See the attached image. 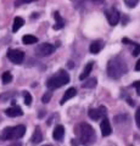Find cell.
<instances>
[{
  "instance_id": "4dcf8cb0",
  "label": "cell",
  "mask_w": 140,
  "mask_h": 146,
  "mask_svg": "<svg viewBox=\"0 0 140 146\" xmlns=\"http://www.w3.org/2000/svg\"><path fill=\"white\" fill-rule=\"evenodd\" d=\"M44 116V111H40V113H39V118H42Z\"/></svg>"
},
{
  "instance_id": "f1b7e54d",
  "label": "cell",
  "mask_w": 140,
  "mask_h": 146,
  "mask_svg": "<svg viewBox=\"0 0 140 146\" xmlns=\"http://www.w3.org/2000/svg\"><path fill=\"white\" fill-rule=\"evenodd\" d=\"M71 145H72V146H78V144H77V140L72 139V140H71Z\"/></svg>"
},
{
  "instance_id": "7402d4cb",
  "label": "cell",
  "mask_w": 140,
  "mask_h": 146,
  "mask_svg": "<svg viewBox=\"0 0 140 146\" xmlns=\"http://www.w3.org/2000/svg\"><path fill=\"white\" fill-rule=\"evenodd\" d=\"M23 98H25V104L27 106H29L31 104H32V95H31L28 91H25L23 93Z\"/></svg>"
},
{
  "instance_id": "4316f807",
  "label": "cell",
  "mask_w": 140,
  "mask_h": 146,
  "mask_svg": "<svg viewBox=\"0 0 140 146\" xmlns=\"http://www.w3.org/2000/svg\"><path fill=\"white\" fill-rule=\"evenodd\" d=\"M133 86L135 88V90H137V94L140 96V80H137L133 83Z\"/></svg>"
},
{
  "instance_id": "4fadbf2b",
  "label": "cell",
  "mask_w": 140,
  "mask_h": 146,
  "mask_svg": "<svg viewBox=\"0 0 140 146\" xmlns=\"http://www.w3.org/2000/svg\"><path fill=\"white\" fill-rule=\"evenodd\" d=\"M64 136H65V128H64V125H57L55 128V130H54V133H52V138L55 139L56 141H61L62 139H64Z\"/></svg>"
},
{
  "instance_id": "d4e9b609",
  "label": "cell",
  "mask_w": 140,
  "mask_h": 146,
  "mask_svg": "<svg viewBox=\"0 0 140 146\" xmlns=\"http://www.w3.org/2000/svg\"><path fill=\"white\" fill-rule=\"evenodd\" d=\"M37 0H16L15 1V6H21L23 4H29V3H34Z\"/></svg>"
},
{
  "instance_id": "9c48e42d",
  "label": "cell",
  "mask_w": 140,
  "mask_h": 146,
  "mask_svg": "<svg viewBox=\"0 0 140 146\" xmlns=\"http://www.w3.org/2000/svg\"><path fill=\"white\" fill-rule=\"evenodd\" d=\"M100 129H101V134H102V136H108V135H111V133H112L111 123H110V121H108L106 117H104L102 119H101Z\"/></svg>"
},
{
  "instance_id": "e0dca14e",
  "label": "cell",
  "mask_w": 140,
  "mask_h": 146,
  "mask_svg": "<svg viewBox=\"0 0 140 146\" xmlns=\"http://www.w3.org/2000/svg\"><path fill=\"white\" fill-rule=\"evenodd\" d=\"M23 25H25L23 18L22 17H15V20H13V25H12V32L13 33H16V32L19 31Z\"/></svg>"
},
{
  "instance_id": "9a60e30c",
  "label": "cell",
  "mask_w": 140,
  "mask_h": 146,
  "mask_svg": "<svg viewBox=\"0 0 140 146\" xmlns=\"http://www.w3.org/2000/svg\"><path fill=\"white\" fill-rule=\"evenodd\" d=\"M31 141H32L33 144H39L40 141H43V134H42V131H40L39 127H35L34 133L32 135V138H31Z\"/></svg>"
},
{
  "instance_id": "d6a6232c",
  "label": "cell",
  "mask_w": 140,
  "mask_h": 146,
  "mask_svg": "<svg viewBox=\"0 0 140 146\" xmlns=\"http://www.w3.org/2000/svg\"><path fill=\"white\" fill-rule=\"evenodd\" d=\"M45 146H50V145H45Z\"/></svg>"
},
{
  "instance_id": "ffe728a7",
  "label": "cell",
  "mask_w": 140,
  "mask_h": 146,
  "mask_svg": "<svg viewBox=\"0 0 140 146\" xmlns=\"http://www.w3.org/2000/svg\"><path fill=\"white\" fill-rule=\"evenodd\" d=\"M96 83H98L96 78H90L87 82H84V83L82 84V86L85 88V89H93V88H95L96 86Z\"/></svg>"
},
{
  "instance_id": "3957f363",
  "label": "cell",
  "mask_w": 140,
  "mask_h": 146,
  "mask_svg": "<svg viewBox=\"0 0 140 146\" xmlns=\"http://www.w3.org/2000/svg\"><path fill=\"white\" fill-rule=\"evenodd\" d=\"M68 83H70V74L66 71L61 70L46 80V86L50 90H54V89L61 88V86H64Z\"/></svg>"
},
{
  "instance_id": "ba28073f",
  "label": "cell",
  "mask_w": 140,
  "mask_h": 146,
  "mask_svg": "<svg viewBox=\"0 0 140 146\" xmlns=\"http://www.w3.org/2000/svg\"><path fill=\"white\" fill-rule=\"evenodd\" d=\"M88 116L90 119H94V121L102 119L104 117H106V107L99 106L98 108H90L88 112Z\"/></svg>"
},
{
  "instance_id": "ac0fdd59",
  "label": "cell",
  "mask_w": 140,
  "mask_h": 146,
  "mask_svg": "<svg viewBox=\"0 0 140 146\" xmlns=\"http://www.w3.org/2000/svg\"><path fill=\"white\" fill-rule=\"evenodd\" d=\"M22 42H23V44H26V45H31V44L37 43L38 38L34 35H31V34H26V35H23V38H22Z\"/></svg>"
},
{
  "instance_id": "f546056e",
  "label": "cell",
  "mask_w": 140,
  "mask_h": 146,
  "mask_svg": "<svg viewBox=\"0 0 140 146\" xmlns=\"http://www.w3.org/2000/svg\"><path fill=\"white\" fill-rule=\"evenodd\" d=\"M128 104L130 105V106H134V105H135V101H134V100H130V99H128Z\"/></svg>"
},
{
  "instance_id": "5b68a950",
  "label": "cell",
  "mask_w": 140,
  "mask_h": 146,
  "mask_svg": "<svg viewBox=\"0 0 140 146\" xmlns=\"http://www.w3.org/2000/svg\"><path fill=\"white\" fill-rule=\"evenodd\" d=\"M55 51V46L52 44H49V43H43V44H39L37 48H35V51L34 54L37 55L38 57H46V56H50L51 54H54Z\"/></svg>"
},
{
  "instance_id": "603a6c76",
  "label": "cell",
  "mask_w": 140,
  "mask_h": 146,
  "mask_svg": "<svg viewBox=\"0 0 140 146\" xmlns=\"http://www.w3.org/2000/svg\"><path fill=\"white\" fill-rule=\"evenodd\" d=\"M138 3H139V0H124V4L128 7H130V9H133V7L137 6Z\"/></svg>"
},
{
  "instance_id": "6da1fadb",
  "label": "cell",
  "mask_w": 140,
  "mask_h": 146,
  "mask_svg": "<svg viewBox=\"0 0 140 146\" xmlns=\"http://www.w3.org/2000/svg\"><path fill=\"white\" fill-rule=\"evenodd\" d=\"M107 76L112 79H119L128 72V66L121 56H116L107 62Z\"/></svg>"
},
{
  "instance_id": "d6986e66",
  "label": "cell",
  "mask_w": 140,
  "mask_h": 146,
  "mask_svg": "<svg viewBox=\"0 0 140 146\" xmlns=\"http://www.w3.org/2000/svg\"><path fill=\"white\" fill-rule=\"evenodd\" d=\"M122 42H123V43H128V44L133 45V46L135 48V50L133 51V56H138V55L140 54V44L134 43V42H130V40L127 39V38H123V39H122Z\"/></svg>"
},
{
  "instance_id": "7a4b0ae2",
  "label": "cell",
  "mask_w": 140,
  "mask_h": 146,
  "mask_svg": "<svg viewBox=\"0 0 140 146\" xmlns=\"http://www.w3.org/2000/svg\"><path fill=\"white\" fill-rule=\"evenodd\" d=\"M79 138L83 146H92L96 141V134L94 128L88 123H82L79 125Z\"/></svg>"
},
{
  "instance_id": "8fae6325",
  "label": "cell",
  "mask_w": 140,
  "mask_h": 146,
  "mask_svg": "<svg viewBox=\"0 0 140 146\" xmlns=\"http://www.w3.org/2000/svg\"><path fill=\"white\" fill-rule=\"evenodd\" d=\"M5 115L9 117H20L23 115V111H22L19 106H12L10 108L5 110Z\"/></svg>"
},
{
  "instance_id": "8992f818",
  "label": "cell",
  "mask_w": 140,
  "mask_h": 146,
  "mask_svg": "<svg viewBox=\"0 0 140 146\" xmlns=\"http://www.w3.org/2000/svg\"><path fill=\"white\" fill-rule=\"evenodd\" d=\"M7 58L10 60L12 63L16 65H21L25 60V52L21 50H16V49H10L7 51Z\"/></svg>"
},
{
  "instance_id": "30bf717a",
  "label": "cell",
  "mask_w": 140,
  "mask_h": 146,
  "mask_svg": "<svg viewBox=\"0 0 140 146\" xmlns=\"http://www.w3.org/2000/svg\"><path fill=\"white\" fill-rule=\"evenodd\" d=\"M54 18H55L56 22H55V25H54L52 28L55 29V31H60V29L64 28V27H65V20L60 15V12H58V11L54 12Z\"/></svg>"
},
{
  "instance_id": "5bb4252c",
  "label": "cell",
  "mask_w": 140,
  "mask_h": 146,
  "mask_svg": "<svg viewBox=\"0 0 140 146\" xmlns=\"http://www.w3.org/2000/svg\"><path fill=\"white\" fill-rule=\"evenodd\" d=\"M102 48H104V42H101V40H95V42H93L90 44L89 50L92 54H99L102 50Z\"/></svg>"
},
{
  "instance_id": "1f68e13d",
  "label": "cell",
  "mask_w": 140,
  "mask_h": 146,
  "mask_svg": "<svg viewBox=\"0 0 140 146\" xmlns=\"http://www.w3.org/2000/svg\"><path fill=\"white\" fill-rule=\"evenodd\" d=\"M11 146H22L20 143H17V144H13V145H11Z\"/></svg>"
},
{
  "instance_id": "44dd1931",
  "label": "cell",
  "mask_w": 140,
  "mask_h": 146,
  "mask_svg": "<svg viewBox=\"0 0 140 146\" xmlns=\"http://www.w3.org/2000/svg\"><path fill=\"white\" fill-rule=\"evenodd\" d=\"M1 80H3V83H4V84H9V83H10V82L12 80V76H11V73H10V72H5V73H3Z\"/></svg>"
},
{
  "instance_id": "52a82bcc",
  "label": "cell",
  "mask_w": 140,
  "mask_h": 146,
  "mask_svg": "<svg viewBox=\"0 0 140 146\" xmlns=\"http://www.w3.org/2000/svg\"><path fill=\"white\" fill-rule=\"evenodd\" d=\"M105 15H106L108 23H110L111 26H116L121 20V13L115 7H111V9H108V10H106Z\"/></svg>"
},
{
  "instance_id": "7c38bea8",
  "label": "cell",
  "mask_w": 140,
  "mask_h": 146,
  "mask_svg": "<svg viewBox=\"0 0 140 146\" xmlns=\"http://www.w3.org/2000/svg\"><path fill=\"white\" fill-rule=\"evenodd\" d=\"M77 95V89L76 88H70L68 90H66L65 95L62 96L61 101H60V105H65V102H67L68 100H71L72 98H74Z\"/></svg>"
},
{
  "instance_id": "2e32d148",
  "label": "cell",
  "mask_w": 140,
  "mask_h": 146,
  "mask_svg": "<svg viewBox=\"0 0 140 146\" xmlns=\"http://www.w3.org/2000/svg\"><path fill=\"white\" fill-rule=\"evenodd\" d=\"M93 66H94V63H93V62H88V63H87V66L84 67L83 72L80 73V76H79V79H80V80H84V79H87V78H88L89 74L92 73Z\"/></svg>"
},
{
  "instance_id": "277c9868",
  "label": "cell",
  "mask_w": 140,
  "mask_h": 146,
  "mask_svg": "<svg viewBox=\"0 0 140 146\" xmlns=\"http://www.w3.org/2000/svg\"><path fill=\"white\" fill-rule=\"evenodd\" d=\"M26 134V127L25 125H16V127H7L3 130L0 139L3 140H19Z\"/></svg>"
},
{
  "instance_id": "83f0119b",
  "label": "cell",
  "mask_w": 140,
  "mask_h": 146,
  "mask_svg": "<svg viewBox=\"0 0 140 146\" xmlns=\"http://www.w3.org/2000/svg\"><path fill=\"white\" fill-rule=\"evenodd\" d=\"M135 71H140V58H139V61L137 62V65H135Z\"/></svg>"
},
{
  "instance_id": "cb8c5ba5",
  "label": "cell",
  "mask_w": 140,
  "mask_h": 146,
  "mask_svg": "<svg viewBox=\"0 0 140 146\" xmlns=\"http://www.w3.org/2000/svg\"><path fill=\"white\" fill-rule=\"evenodd\" d=\"M51 96H52V93H51V91H48V93H45V95L42 98V101H43L44 104H48L49 101H50Z\"/></svg>"
},
{
  "instance_id": "484cf974",
  "label": "cell",
  "mask_w": 140,
  "mask_h": 146,
  "mask_svg": "<svg viewBox=\"0 0 140 146\" xmlns=\"http://www.w3.org/2000/svg\"><path fill=\"white\" fill-rule=\"evenodd\" d=\"M135 123H137V125L138 128L140 129V106L138 107L137 110V112H135Z\"/></svg>"
}]
</instances>
